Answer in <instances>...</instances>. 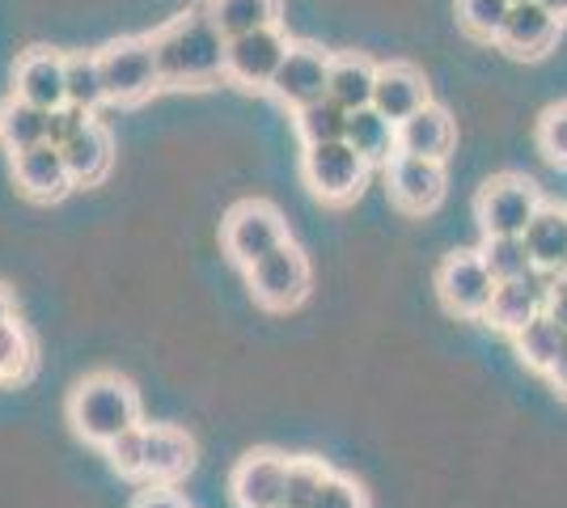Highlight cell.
Here are the masks:
<instances>
[{
  "instance_id": "cell-23",
  "label": "cell",
  "mask_w": 567,
  "mask_h": 508,
  "mask_svg": "<svg viewBox=\"0 0 567 508\" xmlns=\"http://www.w3.org/2000/svg\"><path fill=\"white\" fill-rule=\"evenodd\" d=\"M348 145L369 162V166H378V162H394V153H399V127L378 115L373 106H364V111H352L348 115V136H343Z\"/></svg>"
},
{
  "instance_id": "cell-39",
  "label": "cell",
  "mask_w": 567,
  "mask_h": 508,
  "mask_svg": "<svg viewBox=\"0 0 567 508\" xmlns=\"http://www.w3.org/2000/svg\"><path fill=\"white\" fill-rule=\"evenodd\" d=\"M546 377H550V386H555V390H559V394L567 398V348H564V356L555 361V369H550Z\"/></svg>"
},
{
  "instance_id": "cell-35",
  "label": "cell",
  "mask_w": 567,
  "mask_h": 508,
  "mask_svg": "<svg viewBox=\"0 0 567 508\" xmlns=\"http://www.w3.org/2000/svg\"><path fill=\"white\" fill-rule=\"evenodd\" d=\"M313 508H369V500H364V487L355 484V479L331 470L322 491H318V500H313Z\"/></svg>"
},
{
  "instance_id": "cell-32",
  "label": "cell",
  "mask_w": 567,
  "mask_h": 508,
  "mask_svg": "<svg viewBox=\"0 0 567 508\" xmlns=\"http://www.w3.org/2000/svg\"><path fill=\"white\" fill-rule=\"evenodd\" d=\"M30 361H34V348H30V335L22 331V322H0V382H13V377H25L30 373Z\"/></svg>"
},
{
  "instance_id": "cell-29",
  "label": "cell",
  "mask_w": 567,
  "mask_h": 508,
  "mask_svg": "<svg viewBox=\"0 0 567 508\" xmlns=\"http://www.w3.org/2000/svg\"><path fill=\"white\" fill-rule=\"evenodd\" d=\"M64 81H69V106H81L94 115L106 102V85H102V64L97 55H64Z\"/></svg>"
},
{
  "instance_id": "cell-14",
  "label": "cell",
  "mask_w": 567,
  "mask_h": 508,
  "mask_svg": "<svg viewBox=\"0 0 567 508\" xmlns=\"http://www.w3.org/2000/svg\"><path fill=\"white\" fill-rule=\"evenodd\" d=\"M559 18L538 4V0H529V4H513V13H508V22L499 30L496 48L508 51V55H517V60H538L546 51L559 43Z\"/></svg>"
},
{
  "instance_id": "cell-37",
  "label": "cell",
  "mask_w": 567,
  "mask_h": 508,
  "mask_svg": "<svg viewBox=\"0 0 567 508\" xmlns=\"http://www.w3.org/2000/svg\"><path fill=\"white\" fill-rule=\"evenodd\" d=\"M546 314L555 318L567 331V271L550 276V289H546Z\"/></svg>"
},
{
  "instance_id": "cell-40",
  "label": "cell",
  "mask_w": 567,
  "mask_h": 508,
  "mask_svg": "<svg viewBox=\"0 0 567 508\" xmlns=\"http://www.w3.org/2000/svg\"><path fill=\"white\" fill-rule=\"evenodd\" d=\"M0 322H13V297L4 284H0Z\"/></svg>"
},
{
  "instance_id": "cell-42",
  "label": "cell",
  "mask_w": 567,
  "mask_h": 508,
  "mask_svg": "<svg viewBox=\"0 0 567 508\" xmlns=\"http://www.w3.org/2000/svg\"><path fill=\"white\" fill-rule=\"evenodd\" d=\"M513 4H529V0H513Z\"/></svg>"
},
{
  "instance_id": "cell-16",
  "label": "cell",
  "mask_w": 567,
  "mask_h": 508,
  "mask_svg": "<svg viewBox=\"0 0 567 508\" xmlns=\"http://www.w3.org/2000/svg\"><path fill=\"white\" fill-rule=\"evenodd\" d=\"M427 102H432L427 97V81L415 64H402V60L378 64V85H373V111L378 115H385V120L399 127L415 111H424Z\"/></svg>"
},
{
  "instance_id": "cell-34",
  "label": "cell",
  "mask_w": 567,
  "mask_h": 508,
  "mask_svg": "<svg viewBox=\"0 0 567 508\" xmlns=\"http://www.w3.org/2000/svg\"><path fill=\"white\" fill-rule=\"evenodd\" d=\"M106 458L123 479H144V424L106 445Z\"/></svg>"
},
{
  "instance_id": "cell-33",
  "label": "cell",
  "mask_w": 567,
  "mask_h": 508,
  "mask_svg": "<svg viewBox=\"0 0 567 508\" xmlns=\"http://www.w3.org/2000/svg\"><path fill=\"white\" fill-rule=\"evenodd\" d=\"M538 148H543L546 162L567 169V102L543 111V120H538Z\"/></svg>"
},
{
  "instance_id": "cell-11",
  "label": "cell",
  "mask_w": 567,
  "mask_h": 508,
  "mask_svg": "<svg viewBox=\"0 0 567 508\" xmlns=\"http://www.w3.org/2000/svg\"><path fill=\"white\" fill-rule=\"evenodd\" d=\"M385 183H390V199L402 212L424 217L445 199V162H424V157H402L385 166Z\"/></svg>"
},
{
  "instance_id": "cell-1",
  "label": "cell",
  "mask_w": 567,
  "mask_h": 508,
  "mask_svg": "<svg viewBox=\"0 0 567 508\" xmlns=\"http://www.w3.org/2000/svg\"><path fill=\"white\" fill-rule=\"evenodd\" d=\"M153 51L162 85H208L213 76H225L229 39L216 30L208 9H190L153 34Z\"/></svg>"
},
{
  "instance_id": "cell-15",
  "label": "cell",
  "mask_w": 567,
  "mask_h": 508,
  "mask_svg": "<svg viewBox=\"0 0 567 508\" xmlns=\"http://www.w3.org/2000/svg\"><path fill=\"white\" fill-rule=\"evenodd\" d=\"M195 466V440L169 424H144V484L169 487Z\"/></svg>"
},
{
  "instance_id": "cell-22",
  "label": "cell",
  "mask_w": 567,
  "mask_h": 508,
  "mask_svg": "<svg viewBox=\"0 0 567 508\" xmlns=\"http://www.w3.org/2000/svg\"><path fill=\"white\" fill-rule=\"evenodd\" d=\"M373 85H378V64L364 55H334L331 60V85L327 97H334L348 115L373 106Z\"/></svg>"
},
{
  "instance_id": "cell-9",
  "label": "cell",
  "mask_w": 567,
  "mask_h": 508,
  "mask_svg": "<svg viewBox=\"0 0 567 508\" xmlns=\"http://www.w3.org/2000/svg\"><path fill=\"white\" fill-rule=\"evenodd\" d=\"M288 51H292V43H288V34H284L280 25L229 39L225 76L237 81V85H246V90H267L276 81V73H280V64L288 60Z\"/></svg>"
},
{
  "instance_id": "cell-38",
  "label": "cell",
  "mask_w": 567,
  "mask_h": 508,
  "mask_svg": "<svg viewBox=\"0 0 567 508\" xmlns=\"http://www.w3.org/2000/svg\"><path fill=\"white\" fill-rule=\"evenodd\" d=\"M132 508H187V500L174 487H144L141 496L132 500Z\"/></svg>"
},
{
  "instance_id": "cell-31",
  "label": "cell",
  "mask_w": 567,
  "mask_h": 508,
  "mask_svg": "<svg viewBox=\"0 0 567 508\" xmlns=\"http://www.w3.org/2000/svg\"><path fill=\"white\" fill-rule=\"evenodd\" d=\"M513 13V0H457V18H462V30L474 34V39H487L496 43L504 22Z\"/></svg>"
},
{
  "instance_id": "cell-5",
  "label": "cell",
  "mask_w": 567,
  "mask_h": 508,
  "mask_svg": "<svg viewBox=\"0 0 567 508\" xmlns=\"http://www.w3.org/2000/svg\"><path fill=\"white\" fill-rule=\"evenodd\" d=\"M369 162L355 153L348 141H334V145H313L301 157V174H306V187L322 204H348L364 191L369 183Z\"/></svg>"
},
{
  "instance_id": "cell-20",
  "label": "cell",
  "mask_w": 567,
  "mask_h": 508,
  "mask_svg": "<svg viewBox=\"0 0 567 508\" xmlns=\"http://www.w3.org/2000/svg\"><path fill=\"white\" fill-rule=\"evenodd\" d=\"M60 153H64V166H69L72 183H76V187H94V183L106 178L115 145H111V132L97 120H90Z\"/></svg>"
},
{
  "instance_id": "cell-21",
  "label": "cell",
  "mask_w": 567,
  "mask_h": 508,
  "mask_svg": "<svg viewBox=\"0 0 567 508\" xmlns=\"http://www.w3.org/2000/svg\"><path fill=\"white\" fill-rule=\"evenodd\" d=\"M525 246H529L534 267L543 276L567 271V208L543 204V212L529 220V229H525Z\"/></svg>"
},
{
  "instance_id": "cell-24",
  "label": "cell",
  "mask_w": 567,
  "mask_h": 508,
  "mask_svg": "<svg viewBox=\"0 0 567 508\" xmlns=\"http://www.w3.org/2000/svg\"><path fill=\"white\" fill-rule=\"evenodd\" d=\"M48 120L51 111H39V106H30L22 97L0 102V145L9 148L13 157L48 145Z\"/></svg>"
},
{
  "instance_id": "cell-30",
  "label": "cell",
  "mask_w": 567,
  "mask_h": 508,
  "mask_svg": "<svg viewBox=\"0 0 567 508\" xmlns=\"http://www.w3.org/2000/svg\"><path fill=\"white\" fill-rule=\"evenodd\" d=\"M327 475H331V466L322 458H288V496H284V508H313Z\"/></svg>"
},
{
  "instance_id": "cell-28",
  "label": "cell",
  "mask_w": 567,
  "mask_h": 508,
  "mask_svg": "<svg viewBox=\"0 0 567 508\" xmlns=\"http://www.w3.org/2000/svg\"><path fill=\"white\" fill-rule=\"evenodd\" d=\"M478 255H483L487 271L496 276V284H513V280L538 276V267H534V255H529L525 238H483Z\"/></svg>"
},
{
  "instance_id": "cell-7",
  "label": "cell",
  "mask_w": 567,
  "mask_h": 508,
  "mask_svg": "<svg viewBox=\"0 0 567 508\" xmlns=\"http://www.w3.org/2000/svg\"><path fill=\"white\" fill-rule=\"evenodd\" d=\"M246 284L255 292L262 310H297L309 292V263L306 255L292 242H284L280 250H271L267 259H259L255 267H246Z\"/></svg>"
},
{
  "instance_id": "cell-19",
  "label": "cell",
  "mask_w": 567,
  "mask_h": 508,
  "mask_svg": "<svg viewBox=\"0 0 567 508\" xmlns=\"http://www.w3.org/2000/svg\"><path fill=\"white\" fill-rule=\"evenodd\" d=\"M546 289L543 284V271L529 276V280H513V284H496V297H492V310H487V322L504 331V335H517L525 322L546 310Z\"/></svg>"
},
{
  "instance_id": "cell-10",
  "label": "cell",
  "mask_w": 567,
  "mask_h": 508,
  "mask_svg": "<svg viewBox=\"0 0 567 508\" xmlns=\"http://www.w3.org/2000/svg\"><path fill=\"white\" fill-rule=\"evenodd\" d=\"M331 51L313 48V43H292L288 60L280 64L276 81L267 85L271 97L288 106V111H301L309 102L327 97V85H331Z\"/></svg>"
},
{
  "instance_id": "cell-36",
  "label": "cell",
  "mask_w": 567,
  "mask_h": 508,
  "mask_svg": "<svg viewBox=\"0 0 567 508\" xmlns=\"http://www.w3.org/2000/svg\"><path fill=\"white\" fill-rule=\"evenodd\" d=\"M90 123V111H81V106H60V111H51L48 120V145L64 148Z\"/></svg>"
},
{
  "instance_id": "cell-41",
  "label": "cell",
  "mask_w": 567,
  "mask_h": 508,
  "mask_svg": "<svg viewBox=\"0 0 567 508\" xmlns=\"http://www.w3.org/2000/svg\"><path fill=\"white\" fill-rule=\"evenodd\" d=\"M538 4H546V9H550L559 22H567V0H538Z\"/></svg>"
},
{
  "instance_id": "cell-2",
  "label": "cell",
  "mask_w": 567,
  "mask_h": 508,
  "mask_svg": "<svg viewBox=\"0 0 567 508\" xmlns=\"http://www.w3.org/2000/svg\"><path fill=\"white\" fill-rule=\"evenodd\" d=\"M69 424L90 445H111L123 433L141 428V394L118 373H94L69 394Z\"/></svg>"
},
{
  "instance_id": "cell-8",
  "label": "cell",
  "mask_w": 567,
  "mask_h": 508,
  "mask_svg": "<svg viewBox=\"0 0 567 508\" xmlns=\"http://www.w3.org/2000/svg\"><path fill=\"white\" fill-rule=\"evenodd\" d=\"M436 292L445 310L457 318H487L496 297V276L487 271L478 250H453L436 271Z\"/></svg>"
},
{
  "instance_id": "cell-25",
  "label": "cell",
  "mask_w": 567,
  "mask_h": 508,
  "mask_svg": "<svg viewBox=\"0 0 567 508\" xmlns=\"http://www.w3.org/2000/svg\"><path fill=\"white\" fill-rule=\"evenodd\" d=\"M208 18L225 39H241L255 30H271L280 18V0H208Z\"/></svg>"
},
{
  "instance_id": "cell-18",
  "label": "cell",
  "mask_w": 567,
  "mask_h": 508,
  "mask_svg": "<svg viewBox=\"0 0 567 508\" xmlns=\"http://www.w3.org/2000/svg\"><path fill=\"white\" fill-rule=\"evenodd\" d=\"M457 127H453L450 111L427 102L424 111H415L411 120L399 123V153L402 157H424V162H445L450 157Z\"/></svg>"
},
{
  "instance_id": "cell-6",
  "label": "cell",
  "mask_w": 567,
  "mask_h": 508,
  "mask_svg": "<svg viewBox=\"0 0 567 508\" xmlns=\"http://www.w3.org/2000/svg\"><path fill=\"white\" fill-rule=\"evenodd\" d=\"M284 242H288L284 217L267 199H246L225 217V255L237 267H255L271 250H280Z\"/></svg>"
},
{
  "instance_id": "cell-26",
  "label": "cell",
  "mask_w": 567,
  "mask_h": 508,
  "mask_svg": "<svg viewBox=\"0 0 567 508\" xmlns=\"http://www.w3.org/2000/svg\"><path fill=\"white\" fill-rule=\"evenodd\" d=\"M513 339H517L520 364H525V369H534V373H550L555 361L564 356V348H567V331L555 322V318L546 314V310L534 318V322H525Z\"/></svg>"
},
{
  "instance_id": "cell-13",
  "label": "cell",
  "mask_w": 567,
  "mask_h": 508,
  "mask_svg": "<svg viewBox=\"0 0 567 508\" xmlns=\"http://www.w3.org/2000/svg\"><path fill=\"white\" fill-rule=\"evenodd\" d=\"M13 97H22L39 111H60L69 106V81H64V55L48 48L25 51L13 73Z\"/></svg>"
},
{
  "instance_id": "cell-3",
  "label": "cell",
  "mask_w": 567,
  "mask_h": 508,
  "mask_svg": "<svg viewBox=\"0 0 567 508\" xmlns=\"http://www.w3.org/2000/svg\"><path fill=\"white\" fill-rule=\"evenodd\" d=\"M538 212H543V195L525 174H496L483 183V191L474 199L483 238H525L529 220Z\"/></svg>"
},
{
  "instance_id": "cell-17",
  "label": "cell",
  "mask_w": 567,
  "mask_h": 508,
  "mask_svg": "<svg viewBox=\"0 0 567 508\" xmlns=\"http://www.w3.org/2000/svg\"><path fill=\"white\" fill-rule=\"evenodd\" d=\"M13 178H18V187H22L30 199H39V204H55V199H64V195L76 187L69 166H64V153L55 145H39V148H30V153H18V157H13Z\"/></svg>"
},
{
  "instance_id": "cell-12",
  "label": "cell",
  "mask_w": 567,
  "mask_h": 508,
  "mask_svg": "<svg viewBox=\"0 0 567 508\" xmlns=\"http://www.w3.org/2000/svg\"><path fill=\"white\" fill-rule=\"evenodd\" d=\"M234 500L237 508H284L288 496V458L271 449H255L234 466Z\"/></svg>"
},
{
  "instance_id": "cell-4",
  "label": "cell",
  "mask_w": 567,
  "mask_h": 508,
  "mask_svg": "<svg viewBox=\"0 0 567 508\" xmlns=\"http://www.w3.org/2000/svg\"><path fill=\"white\" fill-rule=\"evenodd\" d=\"M102 64V85H106V102L115 106H136L153 90H162V73H157V51L153 39H115L97 51Z\"/></svg>"
},
{
  "instance_id": "cell-27",
  "label": "cell",
  "mask_w": 567,
  "mask_h": 508,
  "mask_svg": "<svg viewBox=\"0 0 567 508\" xmlns=\"http://www.w3.org/2000/svg\"><path fill=\"white\" fill-rule=\"evenodd\" d=\"M292 123H297V136H301L306 148L334 145V141L348 136V111L334 97H318V102H309L301 111H292Z\"/></svg>"
}]
</instances>
